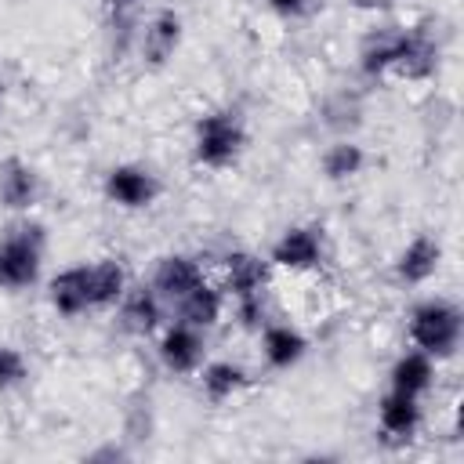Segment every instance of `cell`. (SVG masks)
Returning a JSON list of instances; mask_svg holds the SVG:
<instances>
[{"label": "cell", "mask_w": 464, "mask_h": 464, "mask_svg": "<svg viewBox=\"0 0 464 464\" xmlns=\"http://www.w3.org/2000/svg\"><path fill=\"white\" fill-rule=\"evenodd\" d=\"M388 381H392V392H402V395L420 399V395L435 384V359L424 355L420 348H410V352H402V355L392 362Z\"/></svg>", "instance_id": "9a60e30c"}, {"label": "cell", "mask_w": 464, "mask_h": 464, "mask_svg": "<svg viewBox=\"0 0 464 464\" xmlns=\"http://www.w3.org/2000/svg\"><path fill=\"white\" fill-rule=\"evenodd\" d=\"M178 44H181V18L174 11H160L141 33V58L149 65H163L178 51Z\"/></svg>", "instance_id": "d6986e66"}, {"label": "cell", "mask_w": 464, "mask_h": 464, "mask_svg": "<svg viewBox=\"0 0 464 464\" xmlns=\"http://www.w3.org/2000/svg\"><path fill=\"white\" fill-rule=\"evenodd\" d=\"M439 65V44L424 25L413 29H395L392 40V72L402 80H428Z\"/></svg>", "instance_id": "277c9868"}, {"label": "cell", "mask_w": 464, "mask_h": 464, "mask_svg": "<svg viewBox=\"0 0 464 464\" xmlns=\"http://www.w3.org/2000/svg\"><path fill=\"white\" fill-rule=\"evenodd\" d=\"M25 377H29V362H25L22 348H14V344H0V392L18 388Z\"/></svg>", "instance_id": "603a6c76"}, {"label": "cell", "mask_w": 464, "mask_h": 464, "mask_svg": "<svg viewBox=\"0 0 464 464\" xmlns=\"http://www.w3.org/2000/svg\"><path fill=\"white\" fill-rule=\"evenodd\" d=\"M221 268H225V286L221 290L232 301L265 297V286H268V276H272V261H265L261 254H250V250H232V254H225Z\"/></svg>", "instance_id": "ba28073f"}, {"label": "cell", "mask_w": 464, "mask_h": 464, "mask_svg": "<svg viewBox=\"0 0 464 464\" xmlns=\"http://www.w3.org/2000/svg\"><path fill=\"white\" fill-rule=\"evenodd\" d=\"M196 373H199V388H203V395L210 402H228L236 392H243L250 384L246 370L239 362H232V359H214V362L199 366Z\"/></svg>", "instance_id": "ffe728a7"}, {"label": "cell", "mask_w": 464, "mask_h": 464, "mask_svg": "<svg viewBox=\"0 0 464 464\" xmlns=\"http://www.w3.org/2000/svg\"><path fill=\"white\" fill-rule=\"evenodd\" d=\"M116 4H120V7H127V4H134V0H116Z\"/></svg>", "instance_id": "d4e9b609"}, {"label": "cell", "mask_w": 464, "mask_h": 464, "mask_svg": "<svg viewBox=\"0 0 464 464\" xmlns=\"http://www.w3.org/2000/svg\"><path fill=\"white\" fill-rule=\"evenodd\" d=\"M268 261L276 268H290V272H312L323 265V228L315 225H290L283 228V236L272 243Z\"/></svg>", "instance_id": "8992f818"}, {"label": "cell", "mask_w": 464, "mask_h": 464, "mask_svg": "<svg viewBox=\"0 0 464 464\" xmlns=\"http://www.w3.org/2000/svg\"><path fill=\"white\" fill-rule=\"evenodd\" d=\"M268 7H272L276 14H283V18H297V14L308 7V0H268Z\"/></svg>", "instance_id": "cb8c5ba5"}, {"label": "cell", "mask_w": 464, "mask_h": 464, "mask_svg": "<svg viewBox=\"0 0 464 464\" xmlns=\"http://www.w3.org/2000/svg\"><path fill=\"white\" fill-rule=\"evenodd\" d=\"M47 301L65 319H76V315L91 312V268L87 265H69V268L54 272L51 283H47Z\"/></svg>", "instance_id": "30bf717a"}, {"label": "cell", "mask_w": 464, "mask_h": 464, "mask_svg": "<svg viewBox=\"0 0 464 464\" xmlns=\"http://www.w3.org/2000/svg\"><path fill=\"white\" fill-rule=\"evenodd\" d=\"M40 196V178L29 163L22 160H4L0 163V203L11 210H29Z\"/></svg>", "instance_id": "2e32d148"}, {"label": "cell", "mask_w": 464, "mask_h": 464, "mask_svg": "<svg viewBox=\"0 0 464 464\" xmlns=\"http://www.w3.org/2000/svg\"><path fill=\"white\" fill-rule=\"evenodd\" d=\"M156 352H160V362H163L170 373H181V377H185V373H196V370L203 366L207 337H203V330H196V326L174 319L170 326H163Z\"/></svg>", "instance_id": "52a82bcc"}, {"label": "cell", "mask_w": 464, "mask_h": 464, "mask_svg": "<svg viewBox=\"0 0 464 464\" xmlns=\"http://www.w3.org/2000/svg\"><path fill=\"white\" fill-rule=\"evenodd\" d=\"M439 261H442V246L439 239L431 236H413L399 257H395V276L402 283H428L435 272H439Z\"/></svg>", "instance_id": "4fadbf2b"}, {"label": "cell", "mask_w": 464, "mask_h": 464, "mask_svg": "<svg viewBox=\"0 0 464 464\" xmlns=\"http://www.w3.org/2000/svg\"><path fill=\"white\" fill-rule=\"evenodd\" d=\"M120 326L145 337L152 330H160L163 323V297L152 286H127V294L120 297Z\"/></svg>", "instance_id": "8fae6325"}, {"label": "cell", "mask_w": 464, "mask_h": 464, "mask_svg": "<svg viewBox=\"0 0 464 464\" xmlns=\"http://www.w3.org/2000/svg\"><path fill=\"white\" fill-rule=\"evenodd\" d=\"M160 196V181L149 167L138 163H116L105 174V199L123 210H145Z\"/></svg>", "instance_id": "5b68a950"}, {"label": "cell", "mask_w": 464, "mask_h": 464, "mask_svg": "<svg viewBox=\"0 0 464 464\" xmlns=\"http://www.w3.org/2000/svg\"><path fill=\"white\" fill-rule=\"evenodd\" d=\"M44 225L18 221L0 236V290H25L40 279Z\"/></svg>", "instance_id": "7a4b0ae2"}, {"label": "cell", "mask_w": 464, "mask_h": 464, "mask_svg": "<svg viewBox=\"0 0 464 464\" xmlns=\"http://www.w3.org/2000/svg\"><path fill=\"white\" fill-rule=\"evenodd\" d=\"M304 352H308V341H304V334L297 326H290V323H265V330H261V355H265V362L272 370L297 366L304 359Z\"/></svg>", "instance_id": "7c38bea8"}, {"label": "cell", "mask_w": 464, "mask_h": 464, "mask_svg": "<svg viewBox=\"0 0 464 464\" xmlns=\"http://www.w3.org/2000/svg\"><path fill=\"white\" fill-rule=\"evenodd\" d=\"M174 312H178L181 323H188V326H196V330H210V326L221 319V312H225V290L203 279V283L192 286L181 301H174Z\"/></svg>", "instance_id": "5bb4252c"}, {"label": "cell", "mask_w": 464, "mask_h": 464, "mask_svg": "<svg viewBox=\"0 0 464 464\" xmlns=\"http://www.w3.org/2000/svg\"><path fill=\"white\" fill-rule=\"evenodd\" d=\"M362 163H366V152H362V145H355V141H334V145L326 149V156H323V170H326L330 181H348V178H355V174L362 170Z\"/></svg>", "instance_id": "44dd1931"}, {"label": "cell", "mask_w": 464, "mask_h": 464, "mask_svg": "<svg viewBox=\"0 0 464 464\" xmlns=\"http://www.w3.org/2000/svg\"><path fill=\"white\" fill-rule=\"evenodd\" d=\"M207 276H203V268H199V261L196 257H188V254H163L160 261H156V268H152V290L163 297V304H174V301H181L192 286H199Z\"/></svg>", "instance_id": "9c48e42d"}, {"label": "cell", "mask_w": 464, "mask_h": 464, "mask_svg": "<svg viewBox=\"0 0 464 464\" xmlns=\"http://www.w3.org/2000/svg\"><path fill=\"white\" fill-rule=\"evenodd\" d=\"M410 341L431 359H450L460 344V308L450 301H420L410 312Z\"/></svg>", "instance_id": "3957f363"}, {"label": "cell", "mask_w": 464, "mask_h": 464, "mask_svg": "<svg viewBox=\"0 0 464 464\" xmlns=\"http://www.w3.org/2000/svg\"><path fill=\"white\" fill-rule=\"evenodd\" d=\"M392 40H395V29H377V33L366 36V44L359 51V69L370 80L392 72Z\"/></svg>", "instance_id": "7402d4cb"}, {"label": "cell", "mask_w": 464, "mask_h": 464, "mask_svg": "<svg viewBox=\"0 0 464 464\" xmlns=\"http://www.w3.org/2000/svg\"><path fill=\"white\" fill-rule=\"evenodd\" d=\"M377 424L392 439H410L420 428V402L402 392H388L377 402Z\"/></svg>", "instance_id": "e0dca14e"}, {"label": "cell", "mask_w": 464, "mask_h": 464, "mask_svg": "<svg viewBox=\"0 0 464 464\" xmlns=\"http://www.w3.org/2000/svg\"><path fill=\"white\" fill-rule=\"evenodd\" d=\"M246 145V127L239 120V112L232 109H214L203 112L192 127V160L207 170H225L239 160Z\"/></svg>", "instance_id": "6da1fadb"}, {"label": "cell", "mask_w": 464, "mask_h": 464, "mask_svg": "<svg viewBox=\"0 0 464 464\" xmlns=\"http://www.w3.org/2000/svg\"><path fill=\"white\" fill-rule=\"evenodd\" d=\"M87 268H91V308H116L120 297L130 286V276H127L123 261L120 257H102Z\"/></svg>", "instance_id": "ac0fdd59"}]
</instances>
